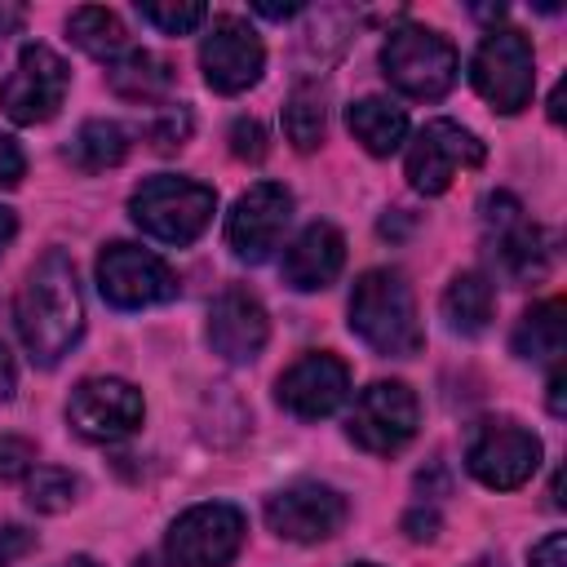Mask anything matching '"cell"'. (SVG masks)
I'll return each instance as SVG.
<instances>
[{"mask_svg": "<svg viewBox=\"0 0 567 567\" xmlns=\"http://www.w3.org/2000/svg\"><path fill=\"white\" fill-rule=\"evenodd\" d=\"M323 128H328V106H323V93L315 84H297L284 102V133L297 151H315L323 142Z\"/></svg>", "mask_w": 567, "mask_h": 567, "instance_id": "obj_26", "label": "cell"}, {"mask_svg": "<svg viewBox=\"0 0 567 567\" xmlns=\"http://www.w3.org/2000/svg\"><path fill=\"white\" fill-rule=\"evenodd\" d=\"M567 341V306L558 297L532 306L514 328V354L532 363H554Z\"/></svg>", "mask_w": 567, "mask_h": 567, "instance_id": "obj_22", "label": "cell"}, {"mask_svg": "<svg viewBox=\"0 0 567 567\" xmlns=\"http://www.w3.org/2000/svg\"><path fill=\"white\" fill-rule=\"evenodd\" d=\"M341 266H346V239H341V230L332 221H310L288 244V252L279 261V275L297 292H319V288H328L341 275Z\"/></svg>", "mask_w": 567, "mask_h": 567, "instance_id": "obj_19", "label": "cell"}, {"mask_svg": "<svg viewBox=\"0 0 567 567\" xmlns=\"http://www.w3.org/2000/svg\"><path fill=\"white\" fill-rule=\"evenodd\" d=\"M62 567H97V563H93V558H84V554H75V558H66Z\"/></svg>", "mask_w": 567, "mask_h": 567, "instance_id": "obj_43", "label": "cell"}, {"mask_svg": "<svg viewBox=\"0 0 567 567\" xmlns=\"http://www.w3.org/2000/svg\"><path fill=\"white\" fill-rule=\"evenodd\" d=\"M18 22H22V9H18V4H0V40H4Z\"/></svg>", "mask_w": 567, "mask_h": 567, "instance_id": "obj_39", "label": "cell"}, {"mask_svg": "<svg viewBox=\"0 0 567 567\" xmlns=\"http://www.w3.org/2000/svg\"><path fill=\"white\" fill-rule=\"evenodd\" d=\"M31 549H35V532H27V527H0V567L27 558Z\"/></svg>", "mask_w": 567, "mask_h": 567, "instance_id": "obj_33", "label": "cell"}, {"mask_svg": "<svg viewBox=\"0 0 567 567\" xmlns=\"http://www.w3.org/2000/svg\"><path fill=\"white\" fill-rule=\"evenodd\" d=\"M381 71H385V80L403 97L439 102L456 84L461 58H456V49H452L447 35H439L430 27H416V22H403L381 44Z\"/></svg>", "mask_w": 567, "mask_h": 567, "instance_id": "obj_4", "label": "cell"}, {"mask_svg": "<svg viewBox=\"0 0 567 567\" xmlns=\"http://www.w3.org/2000/svg\"><path fill=\"white\" fill-rule=\"evenodd\" d=\"M13 323H18V337L27 346V354L40 363V368H53L84 332V297H80V279H75V261L53 248L44 252L27 284L18 288V301H13Z\"/></svg>", "mask_w": 567, "mask_h": 567, "instance_id": "obj_1", "label": "cell"}, {"mask_svg": "<svg viewBox=\"0 0 567 567\" xmlns=\"http://www.w3.org/2000/svg\"><path fill=\"white\" fill-rule=\"evenodd\" d=\"M346 514H350L346 496H341L337 487L310 483V478L279 487V492L266 501V523H270V532L284 536V540H297V545H315V540L337 536V532L346 527Z\"/></svg>", "mask_w": 567, "mask_h": 567, "instance_id": "obj_14", "label": "cell"}, {"mask_svg": "<svg viewBox=\"0 0 567 567\" xmlns=\"http://www.w3.org/2000/svg\"><path fill=\"white\" fill-rule=\"evenodd\" d=\"M470 80L478 89V97L501 111V115H518L532 102L536 89V62H532V40L514 27H492L483 35V44L474 49L470 62Z\"/></svg>", "mask_w": 567, "mask_h": 567, "instance_id": "obj_5", "label": "cell"}, {"mask_svg": "<svg viewBox=\"0 0 567 567\" xmlns=\"http://www.w3.org/2000/svg\"><path fill=\"white\" fill-rule=\"evenodd\" d=\"M270 337V319L266 306L248 292V288H226L213 306H208V346L213 354H221L226 363H248L261 354Z\"/></svg>", "mask_w": 567, "mask_h": 567, "instance_id": "obj_18", "label": "cell"}, {"mask_svg": "<svg viewBox=\"0 0 567 567\" xmlns=\"http://www.w3.org/2000/svg\"><path fill=\"white\" fill-rule=\"evenodd\" d=\"M137 13H142L151 27H159L164 35H190V31L208 18V9H204L199 0H182V4H177V0H168V4H164V0H146V4L137 0Z\"/></svg>", "mask_w": 567, "mask_h": 567, "instance_id": "obj_28", "label": "cell"}, {"mask_svg": "<svg viewBox=\"0 0 567 567\" xmlns=\"http://www.w3.org/2000/svg\"><path fill=\"white\" fill-rule=\"evenodd\" d=\"M186 137H190V111H186V106H164V111H155L151 124H146V142H151L159 155L182 151Z\"/></svg>", "mask_w": 567, "mask_h": 567, "instance_id": "obj_29", "label": "cell"}, {"mask_svg": "<svg viewBox=\"0 0 567 567\" xmlns=\"http://www.w3.org/2000/svg\"><path fill=\"white\" fill-rule=\"evenodd\" d=\"M111 89L124 102H159L173 89V66L151 49H128L124 58L111 62Z\"/></svg>", "mask_w": 567, "mask_h": 567, "instance_id": "obj_23", "label": "cell"}, {"mask_svg": "<svg viewBox=\"0 0 567 567\" xmlns=\"http://www.w3.org/2000/svg\"><path fill=\"white\" fill-rule=\"evenodd\" d=\"M483 142L456 120H430L408 146V182L421 195H443L461 168L483 164Z\"/></svg>", "mask_w": 567, "mask_h": 567, "instance_id": "obj_13", "label": "cell"}, {"mask_svg": "<svg viewBox=\"0 0 567 567\" xmlns=\"http://www.w3.org/2000/svg\"><path fill=\"white\" fill-rule=\"evenodd\" d=\"M465 567H501V558H474V563H465Z\"/></svg>", "mask_w": 567, "mask_h": 567, "instance_id": "obj_44", "label": "cell"}, {"mask_svg": "<svg viewBox=\"0 0 567 567\" xmlns=\"http://www.w3.org/2000/svg\"><path fill=\"white\" fill-rule=\"evenodd\" d=\"M217 213V190L190 177H146L133 195H128V217L159 244H190L208 230Z\"/></svg>", "mask_w": 567, "mask_h": 567, "instance_id": "obj_3", "label": "cell"}, {"mask_svg": "<svg viewBox=\"0 0 567 567\" xmlns=\"http://www.w3.org/2000/svg\"><path fill=\"white\" fill-rule=\"evenodd\" d=\"M13 235H18V217H13L9 208H0V252L9 248V239H13Z\"/></svg>", "mask_w": 567, "mask_h": 567, "instance_id": "obj_40", "label": "cell"}, {"mask_svg": "<svg viewBox=\"0 0 567 567\" xmlns=\"http://www.w3.org/2000/svg\"><path fill=\"white\" fill-rule=\"evenodd\" d=\"M288 217H292V195H288V186H279V182H257V186H248V190L235 199V208L226 213V244H230V252H235L239 261H252V266L266 261V257L279 248Z\"/></svg>", "mask_w": 567, "mask_h": 567, "instance_id": "obj_15", "label": "cell"}, {"mask_svg": "<svg viewBox=\"0 0 567 567\" xmlns=\"http://www.w3.org/2000/svg\"><path fill=\"white\" fill-rule=\"evenodd\" d=\"M22 173H27V155H22V146H18L13 137H0V190L18 186Z\"/></svg>", "mask_w": 567, "mask_h": 567, "instance_id": "obj_32", "label": "cell"}, {"mask_svg": "<svg viewBox=\"0 0 567 567\" xmlns=\"http://www.w3.org/2000/svg\"><path fill=\"white\" fill-rule=\"evenodd\" d=\"M124 155H128V133H124L115 120H84V124L75 128V137L66 142V159H71L80 173L115 168Z\"/></svg>", "mask_w": 567, "mask_h": 567, "instance_id": "obj_24", "label": "cell"}, {"mask_svg": "<svg viewBox=\"0 0 567 567\" xmlns=\"http://www.w3.org/2000/svg\"><path fill=\"white\" fill-rule=\"evenodd\" d=\"M230 155L235 159H261L266 155V128L257 124V120H248V115H239L235 124H230Z\"/></svg>", "mask_w": 567, "mask_h": 567, "instance_id": "obj_31", "label": "cell"}, {"mask_svg": "<svg viewBox=\"0 0 567 567\" xmlns=\"http://www.w3.org/2000/svg\"><path fill=\"white\" fill-rule=\"evenodd\" d=\"M492 310H496V288L483 270H461L452 275L447 292H443V319L452 332L461 337H474L492 323Z\"/></svg>", "mask_w": 567, "mask_h": 567, "instance_id": "obj_21", "label": "cell"}, {"mask_svg": "<svg viewBox=\"0 0 567 567\" xmlns=\"http://www.w3.org/2000/svg\"><path fill=\"white\" fill-rule=\"evenodd\" d=\"M354 567H377V563H354Z\"/></svg>", "mask_w": 567, "mask_h": 567, "instance_id": "obj_45", "label": "cell"}, {"mask_svg": "<svg viewBox=\"0 0 567 567\" xmlns=\"http://www.w3.org/2000/svg\"><path fill=\"white\" fill-rule=\"evenodd\" d=\"M563 385H567V377H563V368H554V377H549V412H554V416L567 412V403H563Z\"/></svg>", "mask_w": 567, "mask_h": 567, "instance_id": "obj_37", "label": "cell"}, {"mask_svg": "<svg viewBox=\"0 0 567 567\" xmlns=\"http://www.w3.org/2000/svg\"><path fill=\"white\" fill-rule=\"evenodd\" d=\"M13 385H18V368H13V354H9L4 341H0V403L13 399Z\"/></svg>", "mask_w": 567, "mask_h": 567, "instance_id": "obj_36", "label": "cell"}, {"mask_svg": "<svg viewBox=\"0 0 567 567\" xmlns=\"http://www.w3.org/2000/svg\"><path fill=\"white\" fill-rule=\"evenodd\" d=\"M416 421H421V403L403 381H372L368 390H359V399L346 416V434L363 452L390 456L403 443H412Z\"/></svg>", "mask_w": 567, "mask_h": 567, "instance_id": "obj_8", "label": "cell"}, {"mask_svg": "<svg viewBox=\"0 0 567 567\" xmlns=\"http://www.w3.org/2000/svg\"><path fill=\"white\" fill-rule=\"evenodd\" d=\"M350 394V368L328 354V350H310L301 354L279 381H275V399L284 412H292L297 421H319L332 416Z\"/></svg>", "mask_w": 567, "mask_h": 567, "instance_id": "obj_17", "label": "cell"}, {"mask_svg": "<svg viewBox=\"0 0 567 567\" xmlns=\"http://www.w3.org/2000/svg\"><path fill=\"white\" fill-rule=\"evenodd\" d=\"M346 124H350L354 142L368 155H390L408 137V111L394 106L390 97H359V102H350L346 106Z\"/></svg>", "mask_w": 567, "mask_h": 567, "instance_id": "obj_20", "label": "cell"}, {"mask_svg": "<svg viewBox=\"0 0 567 567\" xmlns=\"http://www.w3.org/2000/svg\"><path fill=\"white\" fill-rule=\"evenodd\" d=\"M66 84H71V71L49 44H22L18 66L0 84V106L13 124H44L58 115Z\"/></svg>", "mask_w": 567, "mask_h": 567, "instance_id": "obj_9", "label": "cell"}, {"mask_svg": "<svg viewBox=\"0 0 567 567\" xmlns=\"http://www.w3.org/2000/svg\"><path fill=\"white\" fill-rule=\"evenodd\" d=\"M403 527H408V536H412V540H434L439 518H434V514H408V518H403Z\"/></svg>", "mask_w": 567, "mask_h": 567, "instance_id": "obj_35", "label": "cell"}, {"mask_svg": "<svg viewBox=\"0 0 567 567\" xmlns=\"http://www.w3.org/2000/svg\"><path fill=\"white\" fill-rule=\"evenodd\" d=\"M465 465L483 487H523L540 465V439L518 421H483L465 447Z\"/></svg>", "mask_w": 567, "mask_h": 567, "instance_id": "obj_11", "label": "cell"}, {"mask_svg": "<svg viewBox=\"0 0 567 567\" xmlns=\"http://www.w3.org/2000/svg\"><path fill=\"white\" fill-rule=\"evenodd\" d=\"M549 120H554V124L563 120V84H558V89H554V97H549Z\"/></svg>", "mask_w": 567, "mask_h": 567, "instance_id": "obj_41", "label": "cell"}, {"mask_svg": "<svg viewBox=\"0 0 567 567\" xmlns=\"http://www.w3.org/2000/svg\"><path fill=\"white\" fill-rule=\"evenodd\" d=\"M133 567H168V563H164V558H159V554H146V558H137V563H133Z\"/></svg>", "mask_w": 567, "mask_h": 567, "instance_id": "obj_42", "label": "cell"}, {"mask_svg": "<svg viewBox=\"0 0 567 567\" xmlns=\"http://www.w3.org/2000/svg\"><path fill=\"white\" fill-rule=\"evenodd\" d=\"M244 536H248V523L235 505L226 501L190 505L168 527V563L173 567H226L244 549Z\"/></svg>", "mask_w": 567, "mask_h": 567, "instance_id": "obj_6", "label": "cell"}, {"mask_svg": "<svg viewBox=\"0 0 567 567\" xmlns=\"http://www.w3.org/2000/svg\"><path fill=\"white\" fill-rule=\"evenodd\" d=\"M142 390L120 377H84L66 399V421L89 443H115L128 439L142 425Z\"/></svg>", "mask_w": 567, "mask_h": 567, "instance_id": "obj_10", "label": "cell"}, {"mask_svg": "<svg viewBox=\"0 0 567 567\" xmlns=\"http://www.w3.org/2000/svg\"><path fill=\"white\" fill-rule=\"evenodd\" d=\"M66 31H71V40H75L89 58H97V62H115V58L128 53V31H124V22H120L111 9H102V4L75 9V13L66 18Z\"/></svg>", "mask_w": 567, "mask_h": 567, "instance_id": "obj_25", "label": "cell"}, {"mask_svg": "<svg viewBox=\"0 0 567 567\" xmlns=\"http://www.w3.org/2000/svg\"><path fill=\"white\" fill-rule=\"evenodd\" d=\"M350 332L377 354L408 359L421 350V315L408 279L399 270H363L350 292Z\"/></svg>", "mask_w": 567, "mask_h": 567, "instance_id": "obj_2", "label": "cell"}, {"mask_svg": "<svg viewBox=\"0 0 567 567\" xmlns=\"http://www.w3.org/2000/svg\"><path fill=\"white\" fill-rule=\"evenodd\" d=\"M483 208H487L483 217H487V230H492L496 270L509 284L545 279V270H549V244H545V230L523 217L518 199L514 195H492Z\"/></svg>", "mask_w": 567, "mask_h": 567, "instance_id": "obj_16", "label": "cell"}, {"mask_svg": "<svg viewBox=\"0 0 567 567\" xmlns=\"http://www.w3.org/2000/svg\"><path fill=\"white\" fill-rule=\"evenodd\" d=\"M80 496V478L71 470H58V465H35L27 474V505L40 509V514H62L71 509Z\"/></svg>", "mask_w": 567, "mask_h": 567, "instance_id": "obj_27", "label": "cell"}, {"mask_svg": "<svg viewBox=\"0 0 567 567\" xmlns=\"http://www.w3.org/2000/svg\"><path fill=\"white\" fill-rule=\"evenodd\" d=\"M31 470H35V443L18 434H0V483L27 478Z\"/></svg>", "mask_w": 567, "mask_h": 567, "instance_id": "obj_30", "label": "cell"}, {"mask_svg": "<svg viewBox=\"0 0 567 567\" xmlns=\"http://www.w3.org/2000/svg\"><path fill=\"white\" fill-rule=\"evenodd\" d=\"M199 71L213 93H244L266 71V44L244 18L221 13V18H213V27L199 44Z\"/></svg>", "mask_w": 567, "mask_h": 567, "instance_id": "obj_12", "label": "cell"}, {"mask_svg": "<svg viewBox=\"0 0 567 567\" xmlns=\"http://www.w3.org/2000/svg\"><path fill=\"white\" fill-rule=\"evenodd\" d=\"M97 292L115 310H146L177 297V275L164 257L137 244H106L97 252Z\"/></svg>", "mask_w": 567, "mask_h": 567, "instance_id": "obj_7", "label": "cell"}, {"mask_svg": "<svg viewBox=\"0 0 567 567\" xmlns=\"http://www.w3.org/2000/svg\"><path fill=\"white\" fill-rule=\"evenodd\" d=\"M527 563L532 567H567V536L563 532H549L540 545H532Z\"/></svg>", "mask_w": 567, "mask_h": 567, "instance_id": "obj_34", "label": "cell"}, {"mask_svg": "<svg viewBox=\"0 0 567 567\" xmlns=\"http://www.w3.org/2000/svg\"><path fill=\"white\" fill-rule=\"evenodd\" d=\"M261 18H275V22H284V18H292V13H301V4H252Z\"/></svg>", "mask_w": 567, "mask_h": 567, "instance_id": "obj_38", "label": "cell"}]
</instances>
